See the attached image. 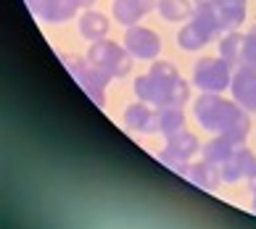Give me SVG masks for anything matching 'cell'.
Listing matches in <instances>:
<instances>
[{
  "instance_id": "1",
  "label": "cell",
  "mask_w": 256,
  "mask_h": 229,
  "mask_svg": "<svg viewBox=\"0 0 256 229\" xmlns=\"http://www.w3.org/2000/svg\"><path fill=\"white\" fill-rule=\"evenodd\" d=\"M135 92L140 100L150 106H180L182 108L190 98V84L182 82L177 66L169 61H154L148 74L135 79Z\"/></svg>"
},
{
  "instance_id": "2",
  "label": "cell",
  "mask_w": 256,
  "mask_h": 229,
  "mask_svg": "<svg viewBox=\"0 0 256 229\" xmlns=\"http://www.w3.org/2000/svg\"><path fill=\"white\" fill-rule=\"evenodd\" d=\"M196 119L208 132H216L220 137H227L232 142H243L248 135V113L246 108L220 98L216 92H204L196 100Z\"/></svg>"
},
{
  "instance_id": "3",
  "label": "cell",
  "mask_w": 256,
  "mask_h": 229,
  "mask_svg": "<svg viewBox=\"0 0 256 229\" xmlns=\"http://www.w3.org/2000/svg\"><path fill=\"white\" fill-rule=\"evenodd\" d=\"M88 61L96 66L98 71H103L108 79H119V76H127L132 69V53L127 50L122 42H114V40H98V42H90V50H88Z\"/></svg>"
},
{
  "instance_id": "4",
  "label": "cell",
  "mask_w": 256,
  "mask_h": 229,
  "mask_svg": "<svg viewBox=\"0 0 256 229\" xmlns=\"http://www.w3.org/2000/svg\"><path fill=\"white\" fill-rule=\"evenodd\" d=\"M232 71L235 69L224 58H220V55H206V58H201L193 69V84L204 92H216L220 95L222 90L230 87Z\"/></svg>"
},
{
  "instance_id": "5",
  "label": "cell",
  "mask_w": 256,
  "mask_h": 229,
  "mask_svg": "<svg viewBox=\"0 0 256 229\" xmlns=\"http://www.w3.org/2000/svg\"><path fill=\"white\" fill-rule=\"evenodd\" d=\"M61 61L66 66V71H69L74 79L82 84V90L88 92L98 106H103V92H106L108 76L103 71H98L96 66L88 61V55H84V58H82V55H61Z\"/></svg>"
},
{
  "instance_id": "6",
  "label": "cell",
  "mask_w": 256,
  "mask_h": 229,
  "mask_svg": "<svg viewBox=\"0 0 256 229\" xmlns=\"http://www.w3.org/2000/svg\"><path fill=\"white\" fill-rule=\"evenodd\" d=\"M124 47L132 53V58H140V61H156L158 53H161V37L158 32L148 29V26H127L124 32Z\"/></svg>"
},
{
  "instance_id": "7",
  "label": "cell",
  "mask_w": 256,
  "mask_h": 229,
  "mask_svg": "<svg viewBox=\"0 0 256 229\" xmlns=\"http://www.w3.org/2000/svg\"><path fill=\"white\" fill-rule=\"evenodd\" d=\"M254 174H256V156L243 145V142H240L238 148H235L232 156L220 166L222 182H230V185L238 182V179H251Z\"/></svg>"
},
{
  "instance_id": "8",
  "label": "cell",
  "mask_w": 256,
  "mask_h": 229,
  "mask_svg": "<svg viewBox=\"0 0 256 229\" xmlns=\"http://www.w3.org/2000/svg\"><path fill=\"white\" fill-rule=\"evenodd\" d=\"M190 24L196 26V29H201V32L206 34L208 42H214L216 37L227 34V26H224V21L220 18V13H216L214 3H201V5H196V8H193V16H190Z\"/></svg>"
},
{
  "instance_id": "9",
  "label": "cell",
  "mask_w": 256,
  "mask_h": 229,
  "mask_svg": "<svg viewBox=\"0 0 256 229\" xmlns=\"http://www.w3.org/2000/svg\"><path fill=\"white\" fill-rule=\"evenodd\" d=\"M158 0H114L111 13L114 21H119L122 26H135L143 16H148L156 8Z\"/></svg>"
},
{
  "instance_id": "10",
  "label": "cell",
  "mask_w": 256,
  "mask_h": 229,
  "mask_svg": "<svg viewBox=\"0 0 256 229\" xmlns=\"http://www.w3.org/2000/svg\"><path fill=\"white\" fill-rule=\"evenodd\" d=\"M230 90L240 108L256 111V71L254 69H235Z\"/></svg>"
},
{
  "instance_id": "11",
  "label": "cell",
  "mask_w": 256,
  "mask_h": 229,
  "mask_svg": "<svg viewBox=\"0 0 256 229\" xmlns=\"http://www.w3.org/2000/svg\"><path fill=\"white\" fill-rule=\"evenodd\" d=\"M124 124L135 132H158V108L154 111L146 100L132 103L124 111Z\"/></svg>"
},
{
  "instance_id": "12",
  "label": "cell",
  "mask_w": 256,
  "mask_h": 229,
  "mask_svg": "<svg viewBox=\"0 0 256 229\" xmlns=\"http://www.w3.org/2000/svg\"><path fill=\"white\" fill-rule=\"evenodd\" d=\"M80 5L74 0H45V3L34 11V16L45 24H64V21H72L77 16Z\"/></svg>"
},
{
  "instance_id": "13",
  "label": "cell",
  "mask_w": 256,
  "mask_h": 229,
  "mask_svg": "<svg viewBox=\"0 0 256 229\" xmlns=\"http://www.w3.org/2000/svg\"><path fill=\"white\" fill-rule=\"evenodd\" d=\"M77 26H80V34H82L88 42H98V40H106L111 24H108V18L103 16L100 11H92V8H88V11L80 13Z\"/></svg>"
},
{
  "instance_id": "14",
  "label": "cell",
  "mask_w": 256,
  "mask_h": 229,
  "mask_svg": "<svg viewBox=\"0 0 256 229\" xmlns=\"http://www.w3.org/2000/svg\"><path fill=\"white\" fill-rule=\"evenodd\" d=\"M246 50H248V40H246V34H240V32L222 34V40H220V58H224L232 69H240Z\"/></svg>"
},
{
  "instance_id": "15",
  "label": "cell",
  "mask_w": 256,
  "mask_h": 229,
  "mask_svg": "<svg viewBox=\"0 0 256 229\" xmlns=\"http://www.w3.org/2000/svg\"><path fill=\"white\" fill-rule=\"evenodd\" d=\"M214 8L227 32H238V26L246 21V0H214Z\"/></svg>"
},
{
  "instance_id": "16",
  "label": "cell",
  "mask_w": 256,
  "mask_h": 229,
  "mask_svg": "<svg viewBox=\"0 0 256 229\" xmlns=\"http://www.w3.org/2000/svg\"><path fill=\"white\" fill-rule=\"evenodd\" d=\"M156 11L164 21L174 24V21H188L193 16V5H190V0H158Z\"/></svg>"
},
{
  "instance_id": "17",
  "label": "cell",
  "mask_w": 256,
  "mask_h": 229,
  "mask_svg": "<svg viewBox=\"0 0 256 229\" xmlns=\"http://www.w3.org/2000/svg\"><path fill=\"white\" fill-rule=\"evenodd\" d=\"M198 148L201 145H198L196 135H190V132H185V129H180V132H174L172 137H166V150L172 153V156L185 158V161H190Z\"/></svg>"
},
{
  "instance_id": "18",
  "label": "cell",
  "mask_w": 256,
  "mask_h": 229,
  "mask_svg": "<svg viewBox=\"0 0 256 229\" xmlns=\"http://www.w3.org/2000/svg\"><path fill=\"white\" fill-rule=\"evenodd\" d=\"M188 179H193V182L198 187H204V190H216V185L222 182L220 166L206 164V161H201V164H190V169H188Z\"/></svg>"
},
{
  "instance_id": "19",
  "label": "cell",
  "mask_w": 256,
  "mask_h": 229,
  "mask_svg": "<svg viewBox=\"0 0 256 229\" xmlns=\"http://www.w3.org/2000/svg\"><path fill=\"white\" fill-rule=\"evenodd\" d=\"M238 145H240V142H232V140L216 135V140H212L204 148V161H206V164H214V166H222L224 161L235 153V148H238Z\"/></svg>"
},
{
  "instance_id": "20",
  "label": "cell",
  "mask_w": 256,
  "mask_h": 229,
  "mask_svg": "<svg viewBox=\"0 0 256 229\" xmlns=\"http://www.w3.org/2000/svg\"><path fill=\"white\" fill-rule=\"evenodd\" d=\"M185 129V113L180 106H161L158 108V132L172 137L174 132Z\"/></svg>"
},
{
  "instance_id": "21",
  "label": "cell",
  "mask_w": 256,
  "mask_h": 229,
  "mask_svg": "<svg viewBox=\"0 0 256 229\" xmlns=\"http://www.w3.org/2000/svg\"><path fill=\"white\" fill-rule=\"evenodd\" d=\"M177 45H180V50H185V53H196V50H201L204 45H208V40L201 29H196V26L188 21L182 29L177 32Z\"/></svg>"
},
{
  "instance_id": "22",
  "label": "cell",
  "mask_w": 256,
  "mask_h": 229,
  "mask_svg": "<svg viewBox=\"0 0 256 229\" xmlns=\"http://www.w3.org/2000/svg\"><path fill=\"white\" fill-rule=\"evenodd\" d=\"M246 40H248V45H251V47H256V24L251 26L248 32H246Z\"/></svg>"
},
{
  "instance_id": "23",
  "label": "cell",
  "mask_w": 256,
  "mask_h": 229,
  "mask_svg": "<svg viewBox=\"0 0 256 229\" xmlns=\"http://www.w3.org/2000/svg\"><path fill=\"white\" fill-rule=\"evenodd\" d=\"M74 3H77L80 8H84V11H88V8H90L92 3H96V0H74Z\"/></svg>"
},
{
  "instance_id": "24",
  "label": "cell",
  "mask_w": 256,
  "mask_h": 229,
  "mask_svg": "<svg viewBox=\"0 0 256 229\" xmlns=\"http://www.w3.org/2000/svg\"><path fill=\"white\" fill-rule=\"evenodd\" d=\"M251 193H254V211H256V174L251 177Z\"/></svg>"
},
{
  "instance_id": "25",
  "label": "cell",
  "mask_w": 256,
  "mask_h": 229,
  "mask_svg": "<svg viewBox=\"0 0 256 229\" xmlns=\"http://www.w3.org/2000/svg\"><path fill=\"white\" fill-rule=\"evenodd\" d=\"M42 3H45V0H34V3H32V5H30V11H32V13H34V11H37V8H40V5H42Z\"/></svg>"
},
{
  "instance_id": "26",
  "label": "cell",
  "mask_w": 256,
  "mask_h": 229,
  "mask_svg": "<svg viewBox=\"0 0 256 229\" xmlns=\"http://www.w3.org/2000/svg\"><path fill=\"white\" fill-rule=\"evenodd\" d=\"M201 3H214V0H196V5H201Z\"/></svg>"
},
{
  "instance_id": "27",
  "label": "cell",
  "mask_w": 256,
  "mask_h": 229,
  "mask_svg": "<svg viewBox=\"0 0 256 229\" xmlns=\"http://www.w3.org/2000/svg\"><path fill=\"white\" fill-rule=\"evenodd\" d=\"M24 3H26V8H30V5H32V3H34V0H24Z\"/></svg>"
}]
</instances>
